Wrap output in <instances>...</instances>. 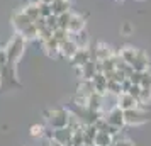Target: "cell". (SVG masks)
<instances>
[{"mask_svg": "<svg viewBox=\"0 0 151 146\" xmlns=\"http://www.w3.org/2000/svg\"><path fill=\"white\" fill-rule=\"evenodd\" d=\"M26 39L22 37L21 34H17L9 41V44L5 46V51H7V60H9V65H14L21 60V56L24 55V49H26Z\"/></svg>", "mask_w": 151, "mask_h": 146, "instance_id": "6da1fadb", "label": "cell"}, {"mask_svg": "<svg viewBox=\"0 0 151 146\" xmlns=\"http://www.w3.org/2000/svg\"><path fill=\"white\" fill-rule=\"evenodd\" d=\"M48 122L53 129H61V127H66L68 126V117H70V111H65V109H55V111H49L48 114Z\"/></svg>", "mask_w": 151, "mask_h": 146, "instance_id": "7a4b0ae2", "label": "cell"}, {"mask_svg": "<svg viewBox=\"0 0 151 146\" xmlns=\"http://www.w3.org/2000/svg\"><path fill=\"white\" fill-rule=\"evenodd\" d=\"M124 117H126V124L127 126H141L144 122H148V112L139 105L136 109L124 111Z\"/></svg>", "mask_w": 151, "mask_h": 146, "instance_id": "3957f363", "label": "cell"}, {"mask_svg": "<svg viewBox=\"0 0 151 146\" xmlns=\"http://www.w3.org/2000/svg\"><path fill=\"white\" fill-rule=\"evenodd\" d=\"M104 117L107 119V122L110 126H116L119 129H122L124 126H126V117H124V111L121 107H114V109H110L109 112H105L104 114Z\"/></svg>", "mask_w": 151, "mask_h": 146, "instance_id": "277c9868", "label": "cell"}, {"mask_svg": "<svg viewBox=\"0 0 151 146\" xmlns=\"http://www.w3.org/2000/svg\"><path fill=\"white\" fill-rule=\"evenodd\" d=\"M117 107H121L122 111L136 109V107H139V100L134 95H131L129 92H122L117 95Z\"/></svg>", "mask_w": 151, "mask_h": 146, "instance_id": "5b68a950", "label": "cell"}, {"mask_svg": "<svg viewBox=\"0 0 151 146\" xmlns=\"http://www.w3.org/2000/svg\"><path fill=\"white\" fill-rule=\"evenodd\" d=\"M31 24H32V21L24 14V10H19V12H15V14L12 15V26H14L17 34H21L22 31L27 27V26H31Z\"/></svg>", "mask_w": 151, "mask_h": 146, "instance_id": "8992f818", "label": "cell"}, {"mask_svg": "<svg viewBox=\"0 0 151 146\" xmlns=\"http://www.w3.org/2000/svg\"><path fill=\"white\" fill-rule=\"evenodd\" d=\"M93 60L97 61H104V60H107V58H112V56L116 55L112 48H110L109 44H105V42H99L95 48H93Z\"/></svg>", "mask_w": 151, "mask_h": 146, "instance_id": "52a82bcc", "label": "cell"}, {"mask_svg": "<svg viewBox=\"0 0 151 146\" xmlns=\"http://www.w3.org/2000/svg\"><path fill=\"white\" fill-rule=\"evenodd\" d=\"M90 60H93V53L90 51V48H87V49H78V51H76V55L73 56L70 61H71L73 66L80 68V66H83L85 63H88Z\"/></svg>", "mask_w": 151, "mask_h": 146, "instance_id": "ba28073f", "label": "cell"}, {"mask_svg": "<svg viewBox=\"0 0 151 146\" xmlns=\"http://www.w3.org/2000/svg\"><path fill=\"white\" fill-rule=\"evenodd\" d=\"M131 66L134 68V71H146V70H150V58H148V55L144 53L143 49L137 51V56L134 58V61L131 63Z\"/></svg>", "mask_w": 151, "mask_h": 146, "instance_id": "9c48e42d", "label": "cell"}, {"mask_svg": "<svg viewBox=\"0 0 151 146\" xmlns=\"http://www.w3.org/2000/svg\"><path fill=\"white\" fill-rule=\"evenodd\" d=\"M85 26H87V21H85L83 15L71 14V19H70V24H68V31L71 34H76L80 31H85Z\"/></svg>", "mask_w": 151, "mask_h": 146, "instance_id": "30bf717a", "label": "cell"}, {"mask_svg": "<svg viewBox=\"0 0 151 146\" xmlns=\"http://www.w3.org/2000/svg\"><path fill=\"white\" fill-rule=\"evenodd\" d=\"M78 73H80L82 80H92L93 75L97 73V60H90L88 63H85L83 66H80Z\"/></svg>", "mask_w": 151, "mask_h": 146, "instance_id": "8fae6325", "label": "cell"}, {"mask_svg": "<svg viewBox=\"0 0 151 146\" xmlns=\"http://www.w3.org/2000/svg\"><path fill=\"white\" fill-rule=\"evenodd\" d=\"M78 46H76V42L70 37L68 41H65L61 44V49H60V55L63 56V58H66V60H71L73 56L76 55V51H78Z\"/></svg>", "mask_w": 151, "mask_h": 146, "instance_id": "7c38bea8", "label": "cell"}, {"mask_svg": "<svg viewBox=\"0 0 151 146\" xmlns=\"http://www.w3.org/2000/svg\"><path fill=\"white\" fill-rule=\"evenodd\" d=\"M42 49L46 51V55L53 56V58H56V56L60 55V49H61V44L56 41L55 37H49V39H46V41H42Z\"/></svg>", "mask_w": 151, "mask_h": 146, "instance_id": "4fadbf2b", "label": "cell"}, {"mask_svg": "<svg viewBox=\"0 0 151 146\" xmlns=\"http://www.w3.org/2000/svg\"><path fill=\"white\" fill-rule=\"evenodd\" d=\"M92 83L95 87V92L102 93V95L107 93V78H105L104 73H95L93 78H92Z\"/></svg>", "mask_w": 151, "mask_h": 146, "instance_id": "5bb4252c", "label": "cell"}, {"mask_svg": "<svg viewBox=\"0 0 151 146\" xmlns=\"http://www.w3.org/2000/svg\"><path fill=\"white\" fill-rule=\"evenodd\" d=\"M22 10H24V14L27 15L32 22L37 21V19L41 17V12H39V4H37V2H31V4H27Z\"/></svg>", "mask_w": 151, "mask_h": 146, "instance_id": "9a60e30c", "label": "cell"}, {"mask_svg": "<svg viewBox=\"0 0 151 146\" xmlns=\"http://www.w3.org/2000/svg\"><path fill=\"white\" fill-rule=\"evenodd\" d=\"M137 51H139V49L134 48V46H124V48L119 51V56H121L126 63L131 65V63L134 61V58L137 56Z\"/></svg>", "mask_w": 151, "mask_h": 146, "instance_id": "2e32d148", "label": "cell"}, {"mask_svg": "<svg viewBox=\"0 0 151 146\" xmlns=\"http://www.w3.org/2000/svg\"><path fill=\"white\" fill-rule=\"evenodd\" d=\"M70 0H55L51 4V9H53V14L55 15H61L65 12H70Z\"/></svg>", "mask_w": 151, "mask_h": 146, "instance_id": "e0dca14e", "label": "cell"}, {"mask_svg": "<svg viewBox=\"0 0 151 146\" xmlns=\"http://www.w3.org/2000/svg\"><path fill=\"white\" fill-rule=\"evenodd\" d=\"M71 39L76 42V46L80 49H87L88 44H90V37L85 31H80V32H76V34H71Z\"/></svg>", "mask_w": 151, "mask_h": 146, "instance_id": "ac0fdd59", "label": "cell"}, {"mask_svg": "<svg viewBox=\"0 0 151 146\" xmlns=\"http://www.w3.org/2000/svg\"><path fill=\"white\" fill-rule=\"evenodd\" d=\"M114 136H110L109 132L99 131V134L95 136V146H112L114 145Z\"/></svg>", "mask_w": 151, "mask_h": 146, "instance_id": "d6986e66", "label": "cell"}, {"mask_svg": "<svg viewBox=\"0 0 151 146\" xmlns=\"http://www.w3.org/2000/svg\"><path fill=\"white\" fill-rule=\"evenodd\" d=\"M53 37H55L56 41L60 42V44H63L65 41H68L70 37H71V32H70L68 29L58 27V29H55V32H53Z\"/></svg>", "mask_w": 151, "mask_h": 146, "instance_id": "ffe728a7", "label": "cell"}, {"mask_svg": "<svg viewBox=\"0 0 151 146\" xmlns=\"http://www.w3.org/2000/svg\"><path fill=\"white\" fill-rule=\"evenodd\" d=\"M139 105L141 107H146V105L151 104V88H143L141 90V95H139Z\"/></svg>", "mask_w": 151, "mask_h": 146, "instance_id": "44dd1931", "label": "cell"}, {"mask_svg": "<svg viewBox=\"0 0 151 146\" xmlns=\"http://www.w3.org/2000/svg\"><path fill=\"white\" fill-rule=\"evenodd\" d=\"M70 19H71V12H65V14L58 15V27H61V29H68Z\"/></svg>", "mask_w": 151, "mask_h": 146, "instance_id": "7402d4cb", "label": "cell"}, {"mask_svg": "<svg viewBox=\"0 0 151 146\" xmlns=\"http://www.w3.org/2000/svg\"><path fill=\"white\" fill-rule=\"evenodd\" d=\"M39 4V12H41V17H49L53 14V9H51V4H42V2H37Z\"/></svg>", "mask_w": 151, "mask_h": 146, "instance_id": "603a6c76", "label": "cell"}, {"mask_svg": "<svg viewBox=\"0 0 151 146\" xmlns=\"http://www.w3.org/2000/svg\"><path fill=\"white\" fill-rule=\"evenodd\" d=\"M141 87H143V88H151V70H146V71H143Z\"/></svg>", "mask_w": 151, "mask_h": 146, "instance_id": "cb8c5ba5", "label": "cell"}, {"mask_svg": "<svg viewBox=\"0 0 151 146\" xmlns=\"http://www.w3.org/2000/svg\"><path fill=\"white\" fill-rule=\"evenodd\" d=\"M141 90H143V87H141V85L132 83V85H131V88H129V93H131V95H134L136 99H139V95H141Z\"/></svg>", "mask_w": 151, "mask_h": 146, "instance_id": "d4e9b609", "label": "cell"}, {"mask_svg": "<svg viewBox=\"0 0 151 146\" xmlns=\"http://www.w3.org/2000/svg\"><path fill=\"white\" fill-rule=\"evenodd\" d=\"M141 78H143V71H134V73L129 77V80L132 82V83L141 85Z\"/></svg>", "mask_w": 151, "mask_h": 146, "instance_id": "484cf974", "label": "cell"}, {"mask_svg": "<svg viewBox=\"0 0 151 146\" xmlns=\"http://www.w3.org/2000/svg\"><path fill=\"white\" fill-rule=\"evenodd\" d=\"M44 132H46V129H44L42 126H32L31 134H32V136H44Z\"/></svg>", "mask_w": 151, "mask_h": 146, "instance_id": "4316f807", "label": "cell"}, {"mask_svg": "<svg viewBox=\"0 0 151 146\" xmlns=\"http://www.w3.org/2000/svg\"><path fill=\"white\" fill-rule=\"evenodd\" d=\"M112 146H134V143L129 141V139H116Z\"/></svg>", "mask_w": 151, "mask_h": 146, "instance_id": "83f0119b", "label": "cell"}, {"mask_svg": "<svg viewBox=\"0 0 151 146\" xmlns=\"http://www.w3.org/2000/svg\"><path fill=\"white\" fill-rule=\"evenodd\" d=\"M121 31H122V34L129 36L131 32H132V31H134V29H132V26H131L129 22H126V24H124V26H122V29H121Z\"/></svg>", "mask_w": 151, "mask_h": 146, "instance_id": "f1b7e54d", "label": "cell"}, {"mask_svg": "<svg viewBox=\"0 0 151 146\" xmlns=\"http://www.w3.org/2000/svg\"><path fill=\"white\" fill-rule=\"evenodd\" d=\"M37 2H42V4H53L55 0H37Z\"/></svg>", "mask_w": 151, "mask_h": 146, "instance_id": "f546056e", "label": "cell"}, {"mask_svg": "<svg viewBox=\"0 0 151 146\" xmlns=\"http://www.w3.org/2000/svg\"><path fill=\"white\" fill-rule=\"evenodd\" d=\"M0 85H2V73H0Z\"/></svg>", "mask_w": 151, "mask_h": 146, "instance_id": "4dcf8cb0", "label": "cell"}, {"mask_svg": "<svg viewBox=\"0 0 151 146\" xmlns=\"http://www.w3.org/2000/svg\"><path fill=\"white\" fill-rule=\"evenodd\" d=\"M117 2H124V0H117Z\"/></svg>", "mask_w": 151, "mask_h": 146, "instance_id": "1f68e13d", "label": "cell"}]
</instances>
